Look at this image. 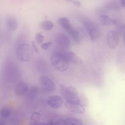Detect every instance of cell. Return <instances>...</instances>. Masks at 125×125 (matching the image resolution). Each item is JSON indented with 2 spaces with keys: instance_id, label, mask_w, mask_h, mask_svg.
I'll use <instances>...</instances> for the list:
<instances>
[{
  "instance_id": "6da1fadb",
  "label": "cell",
  "mask_w": 125,
  "mask_h": 125,
  "mask_svg": "<svg viewBox=\"0 0 125 125\" xmlns=\"http://www.w3.org/2000/svg\"><path fill=\"white\" fill-rule=\"evenodd\" d=\"M61 93L65 102L85 104L83 98L79 94L77 89L72 86H62Z\"/></svg>"
},
{
  "instance_id": "7a4b0ae2",
  "label": "cell",
  "mask_w": 125,
  "mask_h": 125,
  "mask_svg": "<svg viewBox=\"0 0 125 125\" xmlns=\"http://www.w3.org/2000/svg\"><path fill=\"white\" fill-rule=\"evenodd\" d=\"M51 62L53 66L60 71H66L69 67V62L60 51L52 54Z\"/></svg>"
},
{
  "instance_id": "3957f363",
  "label": "cell",
  "mask_w": 125,
  "mask_h": 125,
  "mask_svg": "<svg viewBox=\"0 0 125 125\" xmlns=\"http://www.w3.org/2000/svg\"><path fill=\"white\" fill-rule=\"evenodd\" d=\"M58 23L67 31L77 43H79L81 41L80 32L72 26L67 18L63 17L59 19L58 20Z\"/></svg>"
},
{
  "instance_id": "277c9868",
  "label": "cell",
  "mask_w": 125,
  "mask_h": 125,
  "mask_svg": "<svg viewBox=\"0 0 125 125\" xmlns=\"http://www.w3.org/2000/svg\"><path fill=\"white\" fill-rule=\"evenodd\" d=\"M81 22L90 39L92 41L97 40L100 36V31L97 24L88 19H83Z\"/></svg>"
},
{
  "instance_id": "5b68a950",
  "label": "cell",
  "mask_w": 125,
  "mask_h": 125,
  "mask_svg": "<svg viewBox=\"0 0 125 125\" xmlns=\"http://www.w3.org/2000/svg\"><path fill=\"white\" fill-rule=\"evenodd\" d=\"M32 47L27 43H22L18 46L16 49V56L18 59L21 62H27L32 56Z\"/></svg>"
},
{
  "instance_id": "8992f818",
  "label": "cell",
  "mask_w": 125,
  "mask_h": 125,
  "mask_svg": "<svg viewBox=\"0 0 125 125\" xmlns=\"http://www.w3.org/2000/svg\"><path fill=\"white\" fill-rule=\"evenodd\" d=\"M40 83L42 88L48 92H53L56 90V85L50 78L42 76L40 78Z\"/></svg>"
},
{
  "instance_id": "52a82bcc",
  "label": "cell",
  "mask_w": 125,
  "mask_h": 125,
  "mask_svg": "<svg viewBox=\"0 0 125 125\" xmlns=\"http://www.w3.org/2000/svg\"><path fill=\"white\" fill-rule=\"evenodd\" d=\"M106 42L109 48L114 49L118 46L119 42L118 34L113 30L108 31L106 35Z\"/></svg>"
},
{
  "instance_id": "ba28073f",
  "label": "cell",
  "mask_w": 125,
  "mask_h": 125,
  "mask_svg": "<svg viewBox=\"0 0 125 125\" xmlns=\"http://www.w3.org/2000/svg\"><path fill=\"white\" fill-rule=\"evenodd\" d=\"M46 102L48 105L54 109H57L61 107L63 103L62 98L58 95H53L49 97Z\"/></svg>"
},
{
  "instance_id": "9c48e42d",
  "label": "cell",
  "mask_w": 125,
  "mask_h": 125,
  "mask_svg": "<svg viewBox=\"0 0 125 125\" xmlns=\"http://www.w3.org/2000/svg\"><path fill=\"white\" fill-rule=\"evenodd\" d=\"M85 104L82 103H70L65 102V106L72 112L83 114L85 111Z\"/></svg>"
},
{
  "instance_id": "30bf717a",
  "label": "cell",
  "mask_w": 125,
  "mask_h": 125,
  "mask_svg": "<svg viewBox=\"0 0 125 125\" xmlns=\"http://www.w3.org/2000/svg\"><path fill=\"white\" fill-rule=\"evenodd\" d=\"M28 84L24 82L18 83L15 87V93L18 96H23L27 94L29 90Z\"/></svg>"
},
{
  "instance_id": "8fae6325",
  "label": "cell",
  "mask_w": 125,
  "mask_h": 125,
  "mask_svg": "<svg viewBox=\"0 0 125 125\" xmlns=\"http://www.w3.org/2000/svg\"><path fill=\"white\" fill-rule=\"evenodd\" d=\"M56 39L58 44L62 49L68 48L70 45V41L68 37L63 34H58L56 35Z\"/></svg>"
},
{
  "instance_id": "7c38bea8",
  "label": "cell",
  "mask_w": 125,
  "mask_h": 125,
  "mask_svg": "<svg viewBox=\"0 0 125 125\" xmlns=\"http://www.w3.org/2000/svg\"><path fill=\"white\" fill-rule=\"evenodd\" d=\"M60 51L64 56L65 59L69 62H71L77 64H79L82 62L81 60L73 52L66 50Z\"/></svg>"
},
{
  "instance_id": "4fadbf2b",
  "label": "cell",
  "mask_w": 125,
  "mask_h": 125,
  "mask_svg": "<svg viewBox=\"0 0 125 125\" xmlns=\"http://www.w3.org/2000/svg\"><path fill=\"white\" fill-rule=\"evenodd\" d=\"M6 26L9 30L15 31L18 26V21L14 17H9L6 20Z\"/></svg>"
},
{
  "instance_id": "5bb4252c",
  "label": "cell",
  "mask_w": 125,
  "mask_h": 125,
  "mask_svg": "<svg viewBox=\"0 0 125 125\" xmlns=\"http://www.w3.org/2000/svg\"><path fill=\"white\" fill-rule=\"evenodd\" d=\"M99 20L102 24L105 26L114 25L117 23V22L115 20L111 19L108 16L105 15H100L99 16Z\"/></svg>"
},
{
  "instance_id": "9a60e30c",
  "label": "cell",
  "mask_w": 125,
  "mask_h": 125,
  "mask_svg": "<svg viewBox=\"0 0 125 125\" xmlns=\"http://www.w3.org/2000/svg\"><path fill=\"white\" fill-rule=\"evenodd\" d=\"M41 118V115L38 112H33L29 119V124L30 125H38L40 124Z\"/></svg>"
},
{
  "instance_id": "2e32d148",
  "label": "cell",
  "mask_w": 125,
  "mask_h": 125,
  "mask_svg": "<svg viewBox=\"0 0 125 125\" xmlns=\"http://www.w3.org/2000/svg\"><path fill=\"white\" fill-rule=\"evenodd\" d=\"M66 125H83L82 121L77 118L69 117L64 119Z\"/></svg>"
},
{
  "instance_id": "e0dca14e",
  "label": "cell",
  "mask_w": 125,
  "mask_h": 125,
  "mask_svg": "<svg viewBox=\"0 0 125 125\" xmlns=\"http://www.w3.org/2000/svg\"><path fill=\"white\" fill-rule=\"evenodd\" d=\"M41 26L43 29L49 31L53 29L54 27V24L53 23L50 21H42L41 23Z\"/></svg>"
},
{
  "instance_id": "ac0fdd59",
  "label": "cell",
  "mask_w": 125,
  "mask_h": 125,
  "mask_svg": "<svg viewBox=\"0 0 125 125\" xmlns=\"http://www.w3.org/2000/svg\"><path fill=\"white\" fill-rule=\"evenodd\" d=\"M11 114V110L7 107H4L2 108L0 111V116L4 118H8L10 116Z\"/></svg>"
},
{
  "instance_id": "d6986e66",
  "label": "cell",
  "mask_w": 125,
  "mask_h": 125,
  "mask_svg": "<svg viewBox=\"0 0 125 125\" xmlns=\"http://www.w3.org/2000/svg\"><path fill=\"white\" fill-rule=\"evenodd\" d=\"M38 93V88L36 86H33L29 88L27 94L30 98H34Z\"/></svg>"
},
{
  "instance_id": "ffe728a7",
  "label": "cell",
  "mask_w": 125,
  "mask_h": 125,
  "mask_svg": "<svg viewBox=\"0 0 125 125\" xmlns=\"http://www.w3.org/2000/svg\"><path fill=\"white\" fill-rule=\"evenodd\" d=\"M43 39H44V37L41 33H39L36 34L35 37V39L37 42L38 44H41V43H42L43 41Z\"/></svg>"
},
{
  "instance_id": "44dd1931",
  "label": "cell",
  "mask_w": 125,
  "mask_h": 125,
  "mask_svg": "<svg viewBox=\"0 0 125 125\" xmlns=\"http://www.w3.org/2000/svg\"><path fill=\"white\" fill-rule=\"evenodd\" d=\"M55 125H66L64 119L61 118L55 122Z\"/></svg>"
},
{
  "instance_id": "7402d4cb",
  "label": "cell",
  "mask_w": 125,
  "mask_h": 125,
  "mask_svg": "<svg viewBox=\"0 0 125 125\" xmlns=\"http://www.w3.org/2000/svg\"><path fill=\"white\" fill-rule=\"evenodd\" d=\"M51 44H52V42H48L42 44L41 47L44 50H47L51 46Z\"/></svg>"
},
{
  "instance_id": "603a6c76",
  "label": "cell",
  "mask_w": 125,
  "mask_h": 125,
  "mask_svg": "<svg viewBox=\"0 0 125 125\" xmlns=\"http://www.w3.org/2000/svg\"><path fill=\"white\" fill-rule=\"evenodd\" d=\"M32 46H33V49L34 50V51L36 52V53H38L39 51H38V48L36 47V44H35V43L34 41H32Z\"/></svg>"
},
{
  "instance_id": "cb8c5ba5",
  "label": "cell",
  "mask_w": 125,
  "mask_h": 125,
  "mask_svg": "<svg viewBox=\"0 0 125 125\" xmlns=\"http://www.w3.org/2000/svg\"><path fill=\"white\" fill-rule=\"evenodd\" d=\"M44 125H55V121L52 120H50L44 124Z\"/></svg>"
},
{
  "instance_id": "d4e9b609",
  "label": "cell",
  "mask_w": 125,
  "mask_h": 125,
  "mask_svg": "<svg viewBox=\"0 0 125 125\" xmlns=\"http://www.w3.org/2000/svg\"><path fill=\"white\" fill-rule=\"evenodd\" d=\"M120 3L123 7H125V0H120Z\"/></svg>"
},
{
  "instance_id": "484cf974",
  "label": "cell",
  "mask_w": 125,
  "mask_h": 125,
  "mask_svg": "<svg viewBox=\"0 0 125 125\" xmlns=\"http://www.w3.org/2000/svg\"><path fill=\"white\" fill-rule=\"evenodd\" d=\"M74 4L76 6H79L81 5V3L78 1H74Z\"/></svg>"
},
{
  "instance_id": "4316f807",
  "label": "cell",
  "mask_w": 125,
  "mask_h": 125,
  "mask_svg": "<svg viewBox=\"0 0 125 125\" xmlns=\"http://www.w3.org/2000/svg\"><path fill=\"white\" fill-rule=\"evenodd\" d=\"M0 125H6V124L4 121L0 119Z\"/></svg>"
},
{
  "instance_id": "83f0119b",
  "label": "cell",
  "mask_w": 125,
  "mask_h": 125,
  "mask_svg": "<svg viewBox=\"0 0 125 125\" xmlns=\"http://www.w3.org/2000/svg\"><path fill=\"white\" fill-rule=\"evenodd\" d=\"M123 41L124 44L125 45V29H124V36H123Z\"/></svg>"
},
{
  "instance_id": "f1b7e54d",
  "label": "cell",
  "mask_w": 125,
  "mask_h": 125,
  "mask_svg": "<svg viewBox=\"0 0 125 125\" xmlns=\"http://www.w3.org/2000/svg\"><path fill=\"white\" fill-rule=\"evenodd\" d=\"M38 125H44V123H40Z\"/></svg>"
},
{
  "instance_id": "f546056e",
  "label": "cell",
  "mask_w": 125,
  "mask_h": 125,
  "mask_svg": "<svg viewBox=\"0 0 125 125\" xmlns=\"http://www.w3.org/2000/svg\"><path fill=\"white\" fill-rule=\"evenodd\" d=\"M66 1H72V0H66Z\"/></svg>"
},
{
  "instance_id": "4dcf8cb0",
  "label": "cell",
  "mask_w": 125,
  "mask_h": 125,
  "mask_svg": "<svg viewBox=\"0 0 125 125\" xmlns=\"http://www.w3.org/2000/svg\"><path fill=\"white\" fill-rule=\"evenodd\" d=\"M124 29H125V25H124Z\"/></svg>"
}]
</instances>
